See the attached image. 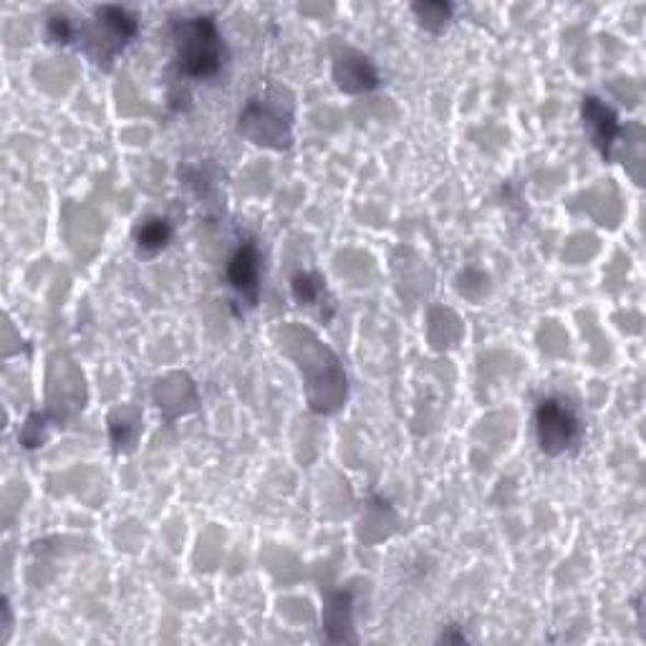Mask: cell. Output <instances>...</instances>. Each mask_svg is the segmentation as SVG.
Segmentation results:
<instances>
[{
    "instance_id": "cell-1",
    "label": "cell",
    "mask_w": 646,
    "mask_h": 646,
    "mask_svg": "<svg viewBox=\"0 0 646 646\" xmlns=\"http://www.w3.org/2000/svg\"><path fill=\"white\" fill-rule=\"evenodd\" d=\"M225 46L209 15L174 23V61L184 79H213L223 69Z\"/></svg>"
},
{
    "instance_id": "cell-2",
    "label": "cell",
    "mask_w": 646,
    "mask_h": 646,
    "mask_svg": "<svg viewBox=\"0 0 646 646\" xmlns=\"http://www.w3.org/2000/svg\"><path fill=\"white\" fill-rule=\"evenodd\" d=\"M535 432H539V444L545 455H564L566 450L574 447L581 434V422L574 409L564 399H543L535 412Z\"/></svg>"
},
{
    "instance_id": "cell-3",
    "label": "cell",
    "mask_w": 646,
    "mask_h": 646,
    "mask_svg": "<svg viewBox=\"0 0 646 646\" xmlns=\"http://www.w3.org/2000/svg\"><path fill=\"white\" fill-rule=\"evenodd\" d=\"M137 19L124 8L104 5L97 11L94 31L89 33V54L97 64H112V58L137 36Z\"/></svg>"
},
{
    "instance_id": "cell-4",
    "label": "cell",
    "mask_w": 646,
    "mask_h": 646,
    "mask_svg": "<svg viewBox=\"0 0 646 646\" xmlns=\"http://www.w3.org/2000/svg\"><path fill=\"white\" fill-rule=\"evenodd\" d=\"M240 129L256 139V145H271L285 149L291 145V122L281 112H273L268 102H250L240 116Z\"/></svg>"
},
{
    "instance_id": "cell-5",
    "label": "cell",
    "mask_w": 646,
    "mask_h": 646,
    "mask_svg": "<svg viewBox=\"0 0 646 646\" xmlns=\"http://www.w3.org/2000/svg\"><path fill=\"white\" fill-rule=\"evenodd\" d=\"M228 281L235 288V293L246 301L248 306L258 304V291H260V256L256 242H242L238 253L233 256L228 265Z\"/></svg>"
},
{
    "instance_id": "cell-6",
    "label": "cell",
    "mask_w": 646,
    "mask_h": 646,
    "mask_svg": "<svg viewBox=\"0 0 646 646\" xmlns=\"http://www.w3.org/2000/svg\"><path fill=\"white\" fill-rule=\"evenodd\" d=\"M583 124L589 129L591 145L599 149L603 157L611 155V147H614L616 137L621 134L619 120L611 109L599 102L596 97H586L583 99Z\"/></svg>"
},
{
    "instance_id": "cell-7",
    "label": "cell",
    "mask_w": 646,
    "mask_h": 646,
    "mask_svg": "<svg viewBox=\"0 0 646 646\" xmlns=\"http://www.w3.org/2000/svg\"><path fill=\"white\" fill-rule=\"evenodd\" d=\"M333 77H337V83L349 91V94H359V91H369L379 83V77H376L374 66L366 61L364 56L356 54H347L337 61V69H333Z\"/></svg>"
},
{
    "instance_id": "cell-8",
    "label": "cell",
    "mask_w": 646,
    "mask_h": 646,
    "mask_svg": "<svg viewBox=\"0 0 646 646\" xmlns=\"http://www.w3.org/2000/svg\"><path fill=\"white\" fill-rule=\"evenodd\" d=\"M172 240V228L170 223L162 220V217H149L147 223H141L137 230V250L139 256H155L159 250L167 248V242Z\"/></svg>"
},
{
    "instance_id": "cell-9",
    "label": "cell",
    "mask_w": 646,
    "mask_h": 646,
    "mask_svg": "<svg viewBox=\"0 0 646 646\" xmlns=\"http://www.w3.org/2000/svg\"><path fill=\"white\" fill-rule=\"evenodd\" d=\"M326 293L321 275L316 273H301L293 279V298L298 301V306H314L321 301Z\"/></svg>"
},
{
    "instance_id": "cell-10",
    "label": "cell",
    "mask_w": 646,
    "mask_h": 646,
    "mask_svg": "<svg viewBox=\"0 0 646 646\" xmlns=\"http://www.w3.org/2000/svg\"><path fill=\"white\" fill-rule=\"evenodd\" d=\"M415 11L422 15V23L427 29L438 31L440 26H444V21H447L452 8L444 3H427V5H415Z\"/></svg>"
}]
</instances>
